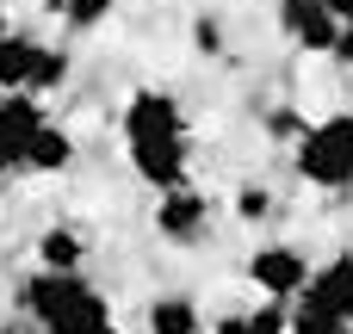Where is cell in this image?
I'll list each match as a JSON object with an SVG mask.
<instances>
[{
  "instance_id": "10",
  "label": "cell",
  "mask_w": 353,
  "mask_h": 334,
  "mask_svg": "<svg viewBox=\"0 0 353 334\" xmlns=\"http://www.w3.org/2000/svg\"><path fill=\"white\" fill-rule=\"evenodd\" d=\"M74 167V130H62V124H37V136L25 143V174H43V180H56V174H68Z\"/></svg>"
},
{
  "instance_id": "20",
  "label": "cell",
  "mask_w": 353,
  "mask_h": 334,
  "mask_svg": "<svg viewBox=\"0 0 353 334\" xmlns=\"http://www.w3.org/2000/svg\"><path fill=\"white\" fill-rule=\"evenodd\" d=\"M329 56H335L341 68H353V25H341V31H335V50H329Z\"/></svg>"
},
{
  "instance_id": "14",
  "label": "cell",
  "mask_w": 353,
  "mask_h": 334,
  "mask_svg": "<svg viewBox=\"0 0 353 334\" xmlns=\"http://www.w3.org/2000/svg\"><path fill=\"white\" fill-rule=\"evenodd\" d=\"M68 74H74L68 50H50V43H43V56H37V74H31V87H25V93H37V99H43V93H62V87H68Z\"/></svg>"
},
{
  "instance_id": "8",
  "label": "cell",
  "mask_w": 353,
  "mask_h": 334,
  "mask_svg": "<svg viewBox=\"0 0 353 334\" xmlns=\"http://www.w3.org/2000/svg\"><path fill=\"white\" fill-rule=\"evenodd\" d=\"M279 25H285V37L304 50V56H329L335 50V19L323 12V0H292V6H279Z\"/></svg>"
},
{
  "instance_id": "9",
  "label": "cell",
  "mask_w": 353,
  "mask_h": 334,
  "mask_svg": "<svg viewBox=\"0 0 353 334\" xmlns=\"http://www.w3.org/2000/svg\"><path fill=\"white\" fill-rule=\"evenodd\" d=\"M310 310H329V316H341L353 322V254H335L323 273H310V285L298 291Z\"/></svg>"
},
{
  "instance_id": "24",
  "label": "cell",
  "mask_w": 353,
  "mask_h": 334,
  "mask_svg": "<svg viewBox=\"0 0 353 334\" xmlns=\"http://www.w3.org/2000/svg\"><path fill=\"white\" fill-rule=\"evenodd\" d=\"M0 334H37L31 322H0Z\"/></svg>"
},
{
  "instance_id": "11",
  "label": "cell",
  "mask_w": 353,
  "mask_h": 334,
  "mask_svg": "<svg viewBox=\"0 0 353 334\" xmlns=\"http://www.w3.org/2000/svg\"><path fill=\"white\" fill-rule=\"evenodd\" d=\"M37 56H43V37L6 31V37H0V93H25L31 74H37Z\"/></svg>"
},
{
  "instance_id": "13",
  "label": "cell",
  "mask_w": 353,
  "mask_h": 334,
  "mask_svg": "<svg viewBox=\"0 0 353 334\" xmlns=\"http://www.w3.org/2000/svg\"><path fill=\"white\" fill-rule=\"evenodd\" d=\"M143 322H149V334H205V316H199V304H192L186 291H161V298H149Z\"/></svg>"
},
{
  "instance_id": "12",
  "label": "cell",
  "mask_w": 353,
  "mask_h": 334,
  "mask_svg": "<svg viewBox=\"0 0 353 334\" xmlns=\"http://www.w3.org/2000/svg\"><path fill=\"white\" fill-rule=\"evenodd\" d=\"M81 260H87V236L74 223H50L37 236V267L43 273H81Z\"/></svg>"
},
{
  "instance_id": "18",
  "label": "cell",
  "mask_w": 353,
  "mask_h": 334,
  "mask_svg": "<svg viewBox=\"0 0 353 334\" xmlns=\"http://www.w3.org/2000/svg\"><path fill=\"white\" fill-rule=\"evenodd\" d=\"M248 334H285V304H261V310H248Z\"/></svg>"
},
{
  "instance_id": "21",
  "label": "cell",
  "mask_w": 353,
  "mask_h": 334,
  "mask_svg": "<svg viewBox=\"0 0 353 334\" xmlns=\"http://www.w3.org/2000/svg\"><path fill=\"white\" fill-rule=\"evenodd\" d=\"M304 124H298V112H273V136H298Z\"/></svg>"
},
{
  "instance_id": "25",
  "label": "cell",
  "mask_w": 353,
  "mask_h": 334,
  "mask_svg": "<svg viewBox=\"0 0 353 334\" xmlns=\"http://www.w3.org/2000/svg\"><path fill=\"white\" fill-rule=\"evenodd\" d=\"M6 31H12V19H6V0H0V37H6Z\"/></svg>"
},
{
  "instance_id": "19",
  "label": "cell",
  "mask_w": 353,
  "mask_h": 334,
  "mask_svg": "<svg viewBox=\"0 0 353 334\" xmlns=\"http://www.w3.org/2000/svg\"><path fill=\"white\" fill-rule=\"evenodd\" d=\"M192 43H199L205 56H223V19H199V25H192Z\"/></svg>"
},
{
  "instance_id": "16",
  "label": "cell",
  "mask_w": 353,
  "mask_h": 334,
  "mask_svg": "<svg viewBox=\"0 0 353 334\" xmlns=\"http://www.w3.org/2000/svg\"><path fill=\"white\" fill-rule=\"evenodd\" d=\"M285 334H347V322H341V316H329V310L298 304V310L285 316Z\"/></svg>"
},
{
  "instance_id": "2",
  "label": "cell",
  "mask_w": 353,
  "mask_h": 334,
  "mask_svg": "<svg viewBox=\"0 0 353 334\" xmlns=\"http://www.w3.org/2000/svg\"><path fill=\"white\" fill-rule=\"evenodd\" d=\"M298 180L316 192H347L353 186V112H335L323 124L298 130V155H292Z\"/></svg>"
},
{
  "instance_id": "23",
  "label": "cell",
  "mask_w": 353,
  "mask_h": 334,
  "mask_svg": "<svg viewBox=\"0 0 353 334\" xmlns=\"http://www.w3.org/2000/svg\"><path fill=\"white\" fill-rule=\"evenodd\" d=\"M211 334H248V316H223V322H217Z\"/></svg>"
},
{
  "instance_id": "27",
  "label": "cell",
  "mask_w": 353,
  "mask_h": 334,
  "mask_svg": "<svg viewBox=\"0 0 353 334\" xmlns=\"http://www.w3.org/2000/svg\"><path fill=\"white\" fill-rule=\"evenodd\" d=\"M347 328H353V322H347Z\"/></svg>"
},
{
  "instance_id": "4",
  "label": "cell",
  "mask_w": 353,
  "mask_h": 334,
  "mask_svg": "<svg viewBox=\"0 0 353 334\" xmlns=\"http://www.w3.org/2000/svg\"><path fill=\"white\" fill-rule=\"evenodd\" d=\"M124 155H130V167H137V180H143V186L174 192V186H186L192 136H143V143H124Z\"/></svg>"
},
{
  "instance_id": "3",
  "label": "cell",
  "mask_w": 353,
  "mask_h": 334,
  "mask_svg": "<svg viewBox=\"0 0 353 334\" xmlns=\"http://www.w3.org/2000/svg\"><path fill=\"white\" fill-rule=\"evenodd\" d=\"M248 279H254V291H261L267 304H292V298L310 285V260H304V248H292V242H267V248H254Z\"/></svg>"
},
{
  "instance_id": "6",
  "label": "cell",
  "mask_w": 353,
  "mask_h": 334,
  "mask_svg": "<svg viewBox=\"0 0 353 334\" xmlns=\"http://www.w3.org/2000/svg\"><path fill=\"white\" fill-rule=\"evenodd\" d=\"M205 229H211V198H205V192L174 186V192L155 198V236H161V242L192 248V242H205Z\"/></svg>"
},
{
  "instance_id": "7",
  "label": "cell",
  "mask_w": 353,
  "mask_h": 334,
  "mask_svg": "<svg viewBox=\"0 0 353 334\" xmlns=\"http://www.w3.org/2000/svg\"><path fill=\"white\" fill-rule=\"evenodd\" d=\"M37 124H43L37 93H6L0 99V186L12 174H25V143L37 136Z\"/></svg>"
},
{
  "instance_id": "26",
  "label": "cell",
  "mask_w": 353,
  "mask_h": 334,
  "mask_svg": "<svg viewBox=\"0 0 353 334\" xmlns=\"http://www.w3.org/2000/svg\"><path fill=\"white\" fill-rule=\"evenodd\" d=\"M273 6H292V0H273Z\"/></svg>"
},
{
  "instance_id": "17",
  "label": "cell",
  "mask_w": 353,
  "mask_h": 334,
  "mask_svg": "<svg viewBox=\"0 0 353 334\" xmlns=\"http://www.w3.org/2000/svg\"><path fill=\"white\" fill-rule=\"evenodd\" d=\"M267 211H273V192H267V186H242V192H236V217H242V223H261Z\"/></svg>"
},
{
  "instance_id": "1",
  "label": "cell",
  "mask_w": 353,
  "mask_h": 334,
  "mask_svg": "<svg viewBox=\"0 0 353 334\" xmlns=\"http://www.w3.org/2000/svg\"><path fill=\"white\" fill-rule=\"evenodd\" d=\"M19 310L37 322V334H112V298L93 291L81 273H31L19 279Z\"/></svg>"
},
{
  "instance_id": "5",
  "label": "cell",
  "mask_w": 353,
  "mask_h": 334,
  "mask_svg": "<svg viewBox=\"0 0 353 334\" xmlns=\"http://www.w3.org/2000/svg\"><path fill=\"white\" fill-rule=\"evenodd\" d=\"M143 136H186V112L168 87H137L124 99V143H143Z\"/></svg>"
},
{
  "instance_id": "22",
  "label": "cell",
  "mask_w": 353,
  "mask_h": 334,
  "mask_svg": "<svg viewBox=\"0 0 353 334\" xmlns=\"http://www.w3.org/2000/svg\"><path fill=\"white\" fill-rule=\"evenodd\" d=\"M323 12H329L335 25H353V0H323Z\"/></svg>"
},
{
  "instance_id": "15",
  "label": "cell",
  "mask_w": 353,
  "mask_h": 334,
  "mask_svg": "<svg viewBox=\"0 0 353 334\" xmlns=\"http://www.w3.org/2000/svg\"><path fill=\"white\" fill-rule=\"evenodd\" d=\"M56 12H62L68 31H99V25L112 19V0H62Z\"/></svg>"
}]
</instances>
